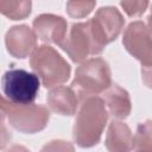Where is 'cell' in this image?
Masks as SVG:
<instances>
[{"mask_svg":"<svg viewBox=\"0 0 152 152\" xmlns=\"http://www.w3.org/2000/svg\"><path fill=\"white\" fill-rule=\"evenodd\" d=\"M147 27L150 28V31L152 33V7H151V12H150V14L147 17Z\"/></svg>","mask_w":152,"mask_h":152,"instance_id":"d6986e66","label":"cell"},{"mask_svg":"<svg viewBox=\"0 0 152 152\" xmlns=\"http://www.w3.org/2000/svg\"><path fill=\"white\" fill-rule=\"evenodd\" d=\"M31 0H0L1 13L12 20L27 18L31 13Z\"/></svg>","mask_w":152,"mask_h":152,"instance_id":"5bb4252c","label":"cell"},{"mask_svg":"<svg viewBox=\"0 0 152 152\" xmlns=\"http://www.w3.org/2000/svg\"><path fill=\"white\" fill-rule=\"evenodd\" d=\"M59 46L76 63L86 61V58L90 55L100 53L93 40L89 21L72 24Z\"/></svg>","mask_w":152,"mask_h":152,"instance_id":"52a82bcc","label":"cell"},{"mask_svg":"<svg viewBox=\"0 0 152 152\" xmlns=\"http://www.w3.org/2000/svg\"><path fill=\"white\" fill-rule=\"evenodd\" d=\"M96 0H68L66 12L70 17L81 19L86 18L95 7Z\"/></svg>","mask_w":152,"mask_h":152,"instance_id":"2e32d148","label":"cell"},{"mask_svg":"<svg viewBox=\"0 0 152 152\" xmlns=\"http://www.w3.org/2000/svg\"><path fill=\"white\" fill-rule=\"evenodd\" d=\"M122 44L142 65L152 64V33L142 21H133L127 26Z\"/></svg>","mask_w":152,"mask_h":152,"instance_id":"ba28073f","label":"cell"},{"mask_svg":"<svg viewBox=\"0 0 152 152\" xmlns=\"http://www.w3.org/2000/svg\"><path fill=\"white\" fill-rule=\"evenodd\" d=\"M30 65L45 88H52L68 81L71 68L51 46H38L31 56Z\"/></svg>","mask_w":152,"mask_h":152,"instance_id":"277c9868","label":"cell"},{"mask_svg":"<svg viewBox=\"0 0 152 152\" xmlns=\"http://www.w3.org/2000/svg\"><path fill=\"white\" fill-rule=\"evenodd\" d=\"M148 5V0H121V6L128 17L141 15Z\"/></svg>","mask_w":152,"mask_h":152,"instance_id":"e0dca14e","label":"cell"},{"mask_svg":"<svg viewBox=\"0 0 152 152\" xmlns=\"http://www.w3.org/2000/svg\"><path fill=\"white\" fill-rule=\"evenodd\" d=\"M132 150L152 151V121L147 120L138 125L132 140Z\"/></svg>","mask_w":152,"mask_h":152,"instance_id":"9a60e30c","label":"cell"},{"mask_svg":"<svg viewBox=\"0 0 152 152\" xmlns=\"http://www.w3.org/2000/svg\"><path fill=\"white\" fill-rule=\"evenodd\" d=\"M39 87V77L24 69H10L1 78L4 97L17 104L32 103L38 95Z\"/></svg>","mask_w":152,"mask_h":152,"instance_id":"5b68a950","label":"cell"},{"mask_svg":"<svg viewBox=\"0 0 152 152\" xmlns=\"http://www.w3.org/2000/svg\"><path fill=\"white\" fill-rule=\"evenodd\" d=\"M132 133L129 127L121 121H112L106 135V147L112 152L132 150Z\"/></svg>","mask_w":152,"mask_h":152,"instance_id":"4fadbf2b","label":"cell"},{"mask_svg":"<svg viewBox=\"0 0 152 152\" xmlns=\"http://www.w3.org/2000/svg\"><path fill=\"white\" fill-rule=\"evenodd\" d=\"M48 106L50 109L59 115L71 116L76 113L77 109V96L72 88L59 86L52 89L46 97Z\"/></svg>","mask_w":152,"mask_h":152,"instance_id":"8fae6325","label":"cell"},{"mask_svg":"<svg viewBox=\"0 0 152 152\" xmlns=\"http://www.w3.org/2000/svg\"><path fill=\"white\" fill-rule=\"evenodd\" d=\"M110 84L112 78L108 63L102 58H91L76 69L71 88L80 100L83 101L104 91Z\"/></svg>","mask_w":152,"mask_h":152,"instance_id":"7a4b0ae2","label":"cell"},{"mask_svg":"<svg viewBox=\"0 0 152 152\" xmlns=\"http://www.w3.org/2000/svg\"><path fill=\"white\" fill-rule=\"evenodd\" d=\"M7 51L15 58H26L36 50L37 36L26 25L11 27L5 36Z\"/></svg>","mask_w":152,"mask_h":152,"instance_id":"9c48e42d","label":"cell"},{"mask_svg":"<svg viewBox=\"0 0 152 152\" xmlns=\"http://www.w3.org/2000/svg\"><path fill=\"white\" fill-rule=\"evenodd\" d=\"M1 118L17 131L26 134H33L44 129L50 119L48 107L43 104H17L10 102L2 96L1 99Z\"/></svg>","mask_w":152,"mask_h":152,"instance_id":"3957f363","label":"cell"},{"mask_svg":"<svg viewBox=\"0 0 152 152\" xmlns=\"http://www.w3.org/2000/svg\"><path fill=\"white\" fill-rule=\"evenodd\" d=\"M103 101L109 114L115 119H126L131 113L128 93L118 84H110L103 94Z\"/></svg>","mask_w":152,"mask_h":152,"instance_id":"7c38bea8","label":"cell"},{"mask_svg":"<svg viewBox=\"0 0 152 152\" xmlns=\"http://www.w3.org/2000/svg\"><path fill=\"white\" fill-rule=\"evenodd\" d=\"M88 21L93 40L100 53L108 43L113 42L120 34L125 25V19L121 13L110 6L97 10L94 18Z\"/></svg>","mask_w":152,"mask_h":152,"instance_id":"8992f818","label":"cell"},{"mask_svg":"<svg viewBox=\"0 0 152 152\" xmlns=\"http://www.w3.org/2000/svg\"><path fill=\"white\" fill-rule=\"evenodd\" d=\"M141 76H142V81H144L145 86L152 89V64L142 66Z\"/></svg>","mask_w":152,"mask_h":152,"instance_id":"ac0fdd59","label":"cell"},{"mask_svg":"<svg viewBox=\"0 0 152 152\" xmlns=\"http://www.w3.org/2000/svg\"><path fill=\"white\" fill-rule=\"evenodd\" d=\"M66 26L65 19L55 14H40L33 20V31L37 38L58 45L66 36Z\"/></svg>","mask_w":152,"mask_h":152,"instance_id":"30bf717a","label":"cell"},{"mask_svg":"<svg viewBox=\"0 0 152 152\" xmlns=\"http://www.w3.org/2000/svg\"><path fill=\"white\" fill-rule=\"evenodd\" d=\"M108 112L103 99L91 96L82 101L74 125V140L80 147L96 145L103 133Z\"/></svg>","mask_w":152,"mask_h":152,"instance_id":"6da1fadb","label":"cell"}]
</instances>
